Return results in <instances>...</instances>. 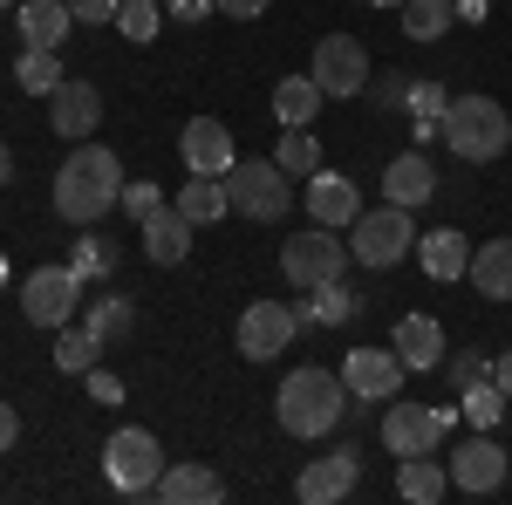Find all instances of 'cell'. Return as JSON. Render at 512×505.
<instances>
[{"mask_svg": "<svg viewBox=\"0 0 512 505\" xmlns=\"http://www.w3.org/2000/svg\"><path fill=\"white\" fill-rule=\"evenodd\" d=\"M110 205H123V157L110 144L82 137L76 151L62 157V171H55V212L69 226H96Z\"/></svg>", "mask_w": 512, "mask_h": 505, "instance_id": "1", "label": "cell"}, {"mask_svg": "<svg viewBox=\"0 0 512 505\" xmlns=\"http://www.w3.org/2000/svg\"><path fill=\"white\" fill-rule=\"evenodd\" d=\"M274 417L287 437H328V430L349 417V383L335 376V369H294L287 383L274 389Z\"/></svg>", "mask_w": 512, "mask_h": 505, "instance_id": "2", "label": "cell"}, {"mask_svg": "<svg viewBox=\"0 0 512 505\" xmlns=\"http://www.w3.org/2000/svg\"><path fill=\"white\" fill-rule=\"evenodd\" d=\"M444 144L465 157V164L506 157V144H512L506 103H499V96H451V110H444Z\"/></svg>", "mask_w": 512, "mask_h": 505, "instance_id": "3", "label": "cell"}, {"mask_svg": "<svg viewBox=\"0 0 512 505\" xmlns=\"http://www.w3.org/2000/svg\"><path fill=\"white\" fill-rule=\"evenodd\" d=\"M403 253H417V226H410V205H390V198H383L376 212L362 205V219L349 226V260H362V267L383 273V267H396Z\"/></svg>", "mask_w": 512, "mask_h": 505, "instance_id": "4", "label": "cell"}, {"mask_svg": "<svg viewBox=\"0 0 512 505\" xmlns=\"http://www.w3.org/2000/svg\"><path fill=\"white\" fill-rule=\"evenodd\" d=\"M226 192L246 219H260V226H274L287 219V205H294V178L280 171L274 157H239L233 171H226Z\"/></svg>", "mask_w": 512, "mask_h": 505, "instance_id": "5", "label": "cell"}, {"mask_svg": "<svg viewBox=\"0 0 512 505\" xmlns=\"http://www.w3.org/2000/svg\"><path fill=\"white\" fill-rule=\"evenodd\" d=\"M376 430H383V444H390V458H417V451H437L451 430H458V410L444 403V410H431V403H383V417H376Z\"/></svg>", "mask_w": 512, "mask_h": 505, "instance_id": "6", "label": "cell"}, {"mask_svg": "<svg viewBox=\"0 0 512 505\" xmlns=\"http://www.w3.org/2000/svg\"><path fill=\"white\" fill-rule=\"evenodd\" d=\"M158 471H164V451L151 430H110V444H103V478L117 485V492H130V499H151L158 492Z\"/></svg>", "mask_w": 512, "mask_h": 505, "instance_id": "7", "label": "cell"}, {"mask_svg": "<svg viewBox=\"0 0 512 505\" xmlns=\"http://www.w3.org/2000/svg\"><path fill=\"white\" fill-rule=\"evenodd\" d=\"M280 273L294 287H328V280L349 273V239H335V226H308L280 246Z\"/></svg>", "mask_w": 512, "mask_h": 505, "instance_id": "8", "label": "cell"}, {"mask_svg": "<svg viewBox=\"0 0 512 505\" xmlns=\"http://www.w3.org/2000/svg\"><path fill=\"white\" fill-rule=\"evenodd\" d=\"M82 301H89V294H82L76 267H35L21 280V314H28L35 328H69Z\"/></svg>", "mask_w": 512, "mask_h": 505, "instance_id": "9", "label": "cell"}, {"mask_svg": "<svg viewBox=\"0 0 512 505\" xmlns=\"http://www.w3.org/2000/svg\"><path fill=\"white\" fill-rule=\"evenodd\" d=\"M308 76L321 82V96H362L369 89V48L355 35H321L315 41V62H308Z\"/></svg>", "mask_w": 512, "mask_h": 505, "instance_id": "10", "label": "cell"}, {"mask_svg": "<svg viewBox=\"0 0 512 505\" xmlns=\"http://www.w3.org/2000/svg\"><path fill=\"white\" fill-rule=\"evenodd\" d=\"M294 335H301V321H294V308L287 301H253V308L239 314V355L246 362H274L280 349H294Z\"/></svg>", "mask_w": 512, "mask_h": 505, "instance_id": "11", "label": "cell"}, {"mask_svg": "<svg viewBox=\"0 0 512 505\" xmlns=\"http://www.w3.org/2000/svg\"><path fill=\"white\" fill-rule=\"evenodd\" d=\"M355 485H362V458H355V444H342V451H328V458H308V465H301L294 499H301V505H335V499H349Z\"/></svg>", "mask_w": 512, "mask_h": 505, "instance_id": "12", "label": "cell"}, {"mask_svg": "<svg viewBox=\"0 0 512 505\" xmlns=\"http://www.w3.org/2000/svg\"><path fill=\"white\" fill-rule=\"evenodd\" d=\"M444 471H451V492L485 499V492H499V485H506V451H499V437H492V430H478V437L458 444V458H451Z\"/></svg>", "mask_w": 512, "mask_h": 505, "instance_id": "13", "label": "cell"}, {"mask_svg": "<svg viewBox=\"0 0 512 505\" xmlns=\"http://www.w3.org/2000/svg\"><path fill=\"white\" fill-rule=\"evenodd\" d=\"M178 157H185V171H205V178H226L239 164L233 151V130L219 117H192L185 130H178Z\"/></svg>", "mask_w": 512, "mask_h": 505, "instance_id": "14", "label": "cell"}, {"mask_svg": "<svg viewBox=\"0 0 512 505\" xmlns=\"http://www.w3.org/2000/svg\"><path fill=\"white\" fill-rule=\"evenodd\" d=\"M342 383H349V396L390 403L396 389H403V355H396V349H349V362H342Z\"/></svg>", "mask_w": 512, "mask_h": 505, "instance_id": "15", "label": "cell"}, {"mask_svg": "<svg viewBox=\"0 0 512 505\" xmlns=\"http://www.w3.org/2000/svg\"><path fill=\"white\" fill-rule=\"evenodd\" d=\"M308 219L315 226H355L362 219V185H355L349 171H328L321 164L315 178H308Z\"/></svg>", "mask_w": 512, "mask_h": 505, "instance_id": "16", "label": "cell"}, {"mask_svg": "<svg viewBox=\"0 0 512 505\" xmlns=\"http://www.w3.org/2000/svg\"><path fill=\"white\" fill-rule=\"evenodd\" d=\"M96 123H103V96H96L89 82H76V76H69L62 89H55V96H48V130H55V137L82 144V137H89Z\"/></svg>", "mask_w": 512, "mask_h": 505, "instance_id": "17", "label": "cell"}, {"mask_svg": "<svg viewBox=\"0 0 512 505\" xmlns=\"http://www.w3.org/2000/svg\"><path fill=\"white\" fill-rule=\"evenodd\" d=\"M383 198H390V205H410V212H417V205H431V198H437L431 157H424V151L390 157V164H383Z\"/></svg>", "mask_w": 512, "mask_h": 505, "instance_id": "18", "label": "cell"}, {"mask_svg": "<svg viewBox=\"0 0 512 505\" xmlns=\"http://www.w3.org/2000/svg\"><path fill=\"white\" fill-rule=\"evenodd\" d=\"M14 28H21V48H62L69 28H76V14H69V0H21Z\"/></svg>", "mask_w": 512, "mask_h": 505, "instance_id": "19", "label": "cell"}, {"mask_svg": "<svg viewBox=\"0 0 512 505\" xmlns=\"http://www.w3.org/2000/svg\"><path fill=\"white\" fill-rule=\"evenodd\" d=\"M390 349L403 355V369H444V328L431 314H396Z\"/></svg>", "mask_w": 512, "mask_h": 505, "instance_id": "20", "label": "cell"}, {"mask_svg": "<svg viewBox=\"0 0 512 505\" xmlns=\"http://www.w3.org/2000/svg\"><path fill=\"white\" fill-rule=\"evenodd\" d=\"M151 499H171V505H219V499H226V478H219L212 465H164Z\"/></svg>", "mask_w": 512, "mask_h": 505, "instance_id": "21", "label": "cell"}, {"mask_svg": "<svg viewBox=\"0 0 512 505\" xmlns=\"http://www.w3.org/2000/svg\"><path fill=\"white\" fill-rule=\"evenodd\" d=\"M82 328H89L103 349H117V342H130V328H137V301H130V294H89V301H82Z\"/></svg>", "mask_w": 512, "mask_h": 505, "instance_id": "22", "label": "cell"}, {"mask_svg": "<svg viewBox=\"0 0 512 505\" xmlns=\"http://www.w3.org/2000/svg\"><path fill=\"white\" fill-rule=\"evenodd\" d=\"M144 253H151L158 267H178V260L192 253V219H185L178 205H158V212L144 219Z\"/></svg>", "mask_w": 512, "mask_h": 505, "instance_id": "23", "label": "cell"}, {"mask_svg": "<svg viewBox=\"0 0 512 505\" xmlns=\"http://www.w3.org/2000/svg\"><path fill=\"white\" fill-rule=\"evenodd\" d=\"M396 492H403L410 505H437V499H451V471L437 465V451L396 458Z\"/></svg>", "mask_w": 512, "mask_h": 505, "instance_id": "24", "label": "cell"}, {"mask_svg": "<svg viewBox=\"0 0 512 505\" xmlns=\"http://www.w3.org/2000/svg\"><path fill=\"white\" fill-rule=\"evenodd\" d=\"M465 280H472L485 301H512V239H485V246H472Z\"/></svg>", "mask_w": 512, "mask_h": 505, "instance_id": "25", "label": "cell"}, {"mask_svg": "<svg viewBox=\"0 0 512 505\" xmlns=\"http://www.w3.org/2000/svg\"><path fill=\"white\" fill-rule=\"evenodd\" d=\"M321 103H328V96H321L315 76H280L274 82V117H280V130H308Z\"/></svg>", "mask_w": 512, "mask_h": 505, "instance_id": "26", "label": "cell"}, {"mask_svg": "<svg viewBox=\"0 0 512 505\" xmlns=\"http://www.w3.org/2000/svg\"><path fill=\"white\" fill-rule=\"evenodd\" d=\"M417 260H424L431 280H458V273L472 267V246H465L458 226H444V233H417Z\"/></svg>", "mask_w": 512, "mask_h": 505, "instance_id": "27", "label": "cell"}, {"mask_svg": "<svg viewBox=\"0 0 512 505\" xmlns=\"http://www.w3.org/2000/svg\"><path fill=\"white\" fill-rule=\"evenodd\" d=\"M192 226H212V219H226L233 212V192H226V178H205V171H192V185H178V198H171Z\"/></svg>", "mask_w": 512, "mask_h": 505, "instance_id": "28", "label": "cell"}, {"mask_svg": "<svg viewBox=\"0 0 512 505\" xmlns=\"http://www.w3.org/2000/svg\"><path fill=\"white\" fill-rule=\"evenodd\" d=\"M14 82H21L28 96H55L69 76H62V55H55V48H21V55H14Z\"/></svg>", "mask_w": 512, "mask_h": 505, "instance_id": "29", "label": "cell"}, {"mask_svg": "<svg viewBox=\"0 0 512 505\" xmlns=\"http://www.w3.org/2000/svg\"><path fill=\"white\" fill-rule=\"evenodd\" d=\"M458 21V0H403V35L410 41H444Z\"/></svg>", "mask_w": 512, "mask_h": 505, "instance_id": "30", "label": "cell"}, {"mask_svg": "<svg viewBox=\"0 0 512 505\" xmlns=\"http://www.w3.org/2000/svg\"><path fill=\"white\" fill-rule=\"evenodd\" d=\"M96 362H103V342L89 328H55V369L62 376H89Z\"/></svg>", "mask_w": 512, "mask_h": 505, "instance_id": "31", "label": "cell"}, {"mask_svg": "<svg viewBox=\"0 0 512 505\" xmlns=\"http://www.w3.org/2000/svg\"><path fill=\"white\" fill-rule=\"evenodd\" d=\"M315 328H349L355 314H362V294H355L349 280H328V287H315Z\"/></svg>", "mask_w": 512, "mask_h": 505, "instance_id": "32", "label": "cell"}, {"mask_svg": "<svg viewBox=\"0 0 512 505\" xmlns=\"http://www.w3.org/2000/svg\"><path fill=\"white\" fill-rule=\"evenodd\" d=\"M274 164L287 171V178H315V171H321V144H315V130H280Z\"/></svg>", "mask_w": 512, "mask_h": 505, "instance_id": "33", "label": "cell"}, {"mask_svg": "<svg viewBox=\"0 0 512 505\" xmlns=\"http://www.w3.org/2000/svg\"><path fill=\"white\" fill-rule=\"evenodd\" d=\"M458 417H465L472 430H499V417H506V389H499V383L458 389Z\"/></svg>", "mask_w": 512, "mask_h": 505, "instance_id": "34", "label": "cell"}, {"mask_svg": "<svg viewBox=\"0 0 512 505\" xmlns=\"http://www.w3.org/2000/svg\"><path fill=\"white\" fill-rule=\"evenodd\" d=\"M117 239H76V260H69V267L82 273V280H110V273H117Z\"/></svg>", "mask_w": 512, "mask_h": 505, "instance_id": "35", "label": "cell"}, {"mask_svg": "<svg viewBox=\"0 0 512 505\" xmlns=\"http://www.w3.org/2000/svg\"><path fill=\"white\" fill-rule=\"evenodd\" d=\"M117 28L130 41H158V28H164L158 0H117Z\"/></svg>", "mask_w": 512, "mask_h": 505, "instance_id": "36", "label": "cell"}, {"mask_svg": "<svg viewBox=\"0 0 512 505\" xmlns=\"http://www.w3.org/2000/svg\"><path fill=\"white\" fill-rule=\"evenodd\" d=\"M158 205H171V198H164V185H151V178H130V185H123V212H130L137 226H144Z\"/></svg>", "mask_w": 512, "mask_h": 505, "instance_id": "37", "label": "cell"}, {"mask_svg": "<svg viewBox=\"0 0 512 505\" xmlns=\"http://www.w3.org/2000/svg\"><path fill=\"white\" fill-rule=\"evenodd\" d=\"M403 110H410V117H444V110H451V89H444V82H410V103H403Z\"/></svg>", "mask_w": 512, "mask_h": 505, "instance_id": "38", "label": "cell"}, {"mask_svg": "<svg viewBox=\"0 0 512 505\" xmlns=\"http://www.w3.org/2000/svg\"><path fill=\"white\" fill-rule=\"evenodd\" d=\"M444 376H451V389H472V383H492V362L485 355H444Z\"/></svg>", "mask_w": 512, "mask_h": 505, "instance_id": "39", "label": "cell"}, {"mask_svg": "<svg viewBox=\"0 0 512 505\" xmlns=\"http://www.w3.org/2000/svg\"><path fill=\"white\" fill-rule=\"evenodd\" d=\"M362 96H369L376 110H403V103H410V82H403V76H369Z\"/></svg>", "mask_w": 512, "mask_h": 505, "instance_id": "40", "label": "cell"}, {"mask_svg": "<svg viewBox=\"0 0 512 505\" xmlns=\"http://www.w3.org/2000/svg\"><path fill=\"white\" fill-rule=\"evenodd\" d=\"M82 383H89V396H96V403H123V376H110L103 362H96V369H89Z\"/></svg>", "mask_w": 512, "mask_h": 505, "instance_id": "41", "label": "cell"}, {"mask_svg": "<svg viewBox=\"0 0 512 505\" xmlns=\"http://www.w3.org/2000/svg\"><path fill=\"white\" fill-rule=\"evenodd\" d=\"M164 14L192 28V21H212V14H219V0H164Z\"/></svg>", "mask_w": 512, "mask_h": 505, "instance_id": "42", "label": "cell"}, {"mask_svg": "<svg viewBox=\"0 0 512 505\" xmlns=\"http://www.w3.org/2000/svg\"><path fill=\"white\" fill-rule=\"evenodd\" d=\"M69 14H76V28L82 21H117V0H69Z\"/></svg>", "mask_w": 512, "mask_h": 505, "instance_id": "43", "label": "cell"}, {"mask_svg": "<svg viewBox=\"0 0 512 505\" xmlns=\"http://www.w3.org/2000/svg\"><path fill=\"white\" fill-rule=\"evenodd\" d=\"M267 7H274V0H219V14H226V21H260Z\"/></svg>", "mask_w": 512, "mask_h": 505, "instance_id": "44", "label": "cell"}, {"mask_svg": "<svg viewBox=\"0 0 512 505\" xmlns=\"http://www.w3.org/2000/svg\"><path fill=\"white\" fill-rule=\"evenodd\" d=\"M14 444H21V410L0 403V451H14Z\"/></svg>", "mask_w": 512, "mask_h": 505, "instance_id": "45", "label": "cell"}, {"mask_svg": "<svg viewBox=\"0 0 512 505\" xmlns=\"http://www.w3.org/2000/svg\"><path fill=\"white\" fill-rule=\"evenodd\" d=\"M492 383L506 389V403H512V349H506V355H499V362H492Z\"/></svg>", "mask_w": 512, "mask_h": 505, "instance_id": "46", "label": "cell"}, {"mask_svg": "<svg viewBox=\"0 0 512 505\" xmlns=\"http://www.w3.org/2000/svg\"><path fill=\"white\" fill-rule=\"evenodd\" d=\"M7 178H14V151L0 144V185H7Z\"/></svg>", "mask_w": 512, "mask_h": 505, "instance_id": "47", "label": "cell"}, {"mask_svg": "<svg viewBox=\"0 0 512 505\" xmlns=\"http://www.w3.org/2000/svg\"><path fill=\"white\" fill-rule=\"evenodd\" d=\"M0 287H7V253H0Z\"/></svg>", "mask_w": 512, "mask_h": 505, "instance_id": "48", "label": "cell"}, {"mask_svg": "<svg viewBox=\"0 0 512 505\" xmlns=\"http://www.w3.org/2000/svg\"><path fill=\"white\" fill-rule=\"evenodd\" d=\"M376 7H403V0H376Z\"/></svg>", "mask_w": 512, "mask_h": 505, "instance_id": "49", "label": "cell"}, {"mask_svg": "<svg viewBox=\"0 0 512 505\" xmlns=\"http://www.w3.org/2000/svg\"><path fill=\"white\" fill-rule=\"evenodd\" d=\"M0 7H14V0H0Z\"/></svg>", "mask_w": 512, "mask_h": 505, "instance_id": "50", "label": "cell"}]
</instances>
